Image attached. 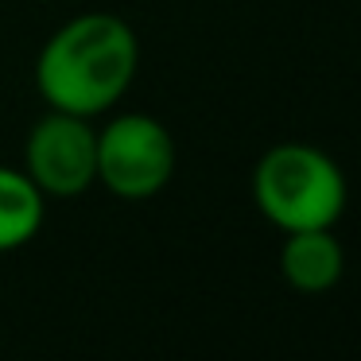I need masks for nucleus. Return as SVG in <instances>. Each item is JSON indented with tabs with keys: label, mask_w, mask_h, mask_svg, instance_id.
Here are the masks:
<instances>
[{
	"label": "nucleus",
	"mask_w": 361,
	"mask_h": 361,
	"mask_svg": "<svg viewBox=\"0 0 361 361\" xmlns=\"http://www.w3.org/2000/svg\"><path fill=\"white\" fill-rule=\"evenodd\" d=\"M136 66L140 43L133 27L113 12H82L43 43L35 90L59 113L97 117L125 97Z\"/></svg>",
	"instance_id": "obj_1"
},
{
	"label": "nucleus",
	"mask_w": 361,
	"mask_h": 361,
	"mask_svg": "<svg viewBox=\"0 0 361 361\" xmlns=\"http://www.w3.org/2000/svg\"><path fill=\"white\" fill-rule=\"evenodd\" d=\"M252 198L283 233L330 229L345 210V179L326 152L311 144H276L252 171Z\"/></svg>",
	"instance_id": "obj_2"
},
{
	"label": "nucleus",
	"mask_w": 361,
	"mask_h": 361,
	"mask_svg": "<svg viewBox=\"0 0 361 361\" xmlns=\"http://www.w3.org/2000/svg\"><path fill=\"white\" fill-rule=\"evenodd\" d=\"M171 133L148 113H121L97 133V179L117 198H152L171 183Z\"/></svg>",
	"instance_id": "obj_3"
},
{
	"label": "nucleus",
	"mask_w": 361,
	"mask_h": 361,
	"mask_svg": "<svg viewBox=\"0 0 361 361\" xmlns=\"http://www.w3.org/2000/svg\"><path fill=\"white\" fill-rule=\"evenodd\" d=\"M24 171L43 195L74 198L97 183V133L90 117L51 109L27 133Z\"/></svg>",
	"instance_id": "obj_4"
},
{
	"label": "nucleus",
	"mask_w": 361,
	"mask_h": 361,
	"mask_svg": "<svg viewBox=\"0 0 361 361\" xmlns=\"http://www.w3.org/2000/svg\"><path fill=\"white\" fill-rule=\"evenodd\" d=\"M342 245L330 229H291L280 249V272L295 291H326L342 280Z\"/></svg>",
	"instance_id": "obj_5"
},
{
	"label": "nucleus",
	"mask_w": 361,
	"mask_h": 361,
	"mask_svg": "<svg viewBox=\"0 0 361 361\" xmlns=\"http://www.w3.org/2000/svg\"><path fill=\"white\" fill-rule=\"evenodd\" d=\"M43 226V190L27 171L0 167V252L24 249Z\"/></svg>",
	"instance_id": "obj_6"
}]
</instances>
